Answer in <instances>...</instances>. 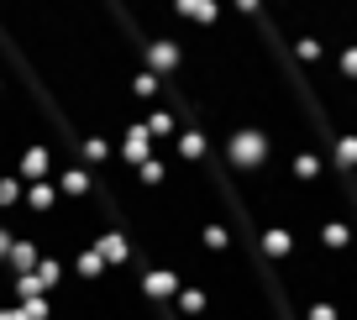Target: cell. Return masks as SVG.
<instances>
[{
	"mask_svg": "<svg viewBox=\"0 0 357 320\" xmlns=\"http://www.w3.org/2000/svg\"><path fill=\"white\" fill-rule=\"evenodd\" d=\"M63 205L53 189V178H43V184H22V210H32V215H53V210Z\"/></svg>",
	"mask_w": 357,
	"mask_h": 320,
	"instance_id": "8",
	"label": "cell"
},
{
	"mask_svg": "<svg viewBox=\"0 0 357 320\" xmlns=\"http://www.w3.org/2000/svg\"><path fill=\"white\" fill-rule=\"evenodd\" d=\"M263 158H268V142L252 126H231V132H226V163L231 168H257Z\"/></svg>",
	"mask_w": 357,
	"mask_h": 320,
	"instance_id": "1",
	"label": "cell"
},
{
	"mask_svg": "<svg viewBox=\"0 0 357 320\" xmlns=\"http://www.w3.org/2000/svg\"><path fill=\"white\" fill-rule=\"evenodd\" d=\"M263 247H268V252H289V236H284V231H268Z\"/></svg>",
	"mask_w": 357,
	"mask_h": 320,
	"instance_id": "12",
	"label": "cell"
},
{
	"mask_svg": "<svg viewBox=\"0 0 357 320\" xmlns=\"http://www.w3.org/2000/svg\"><path fill=\"white\" fill-rule=\"evenodd\" d=\"M168 16H174V22H195V26H215L221 22V6H215V0H174Z\"/></svg>",
	"mask_w": 357,
	"mask_h": 320,
	"instance_id": "6",
	"label": "cell"
},
{
	"mask_svg": "<svg viewBox=\"0 0 357 320\" xmlns=\"http://www.w3.org/2000/svg\"><path fill=\"white\" fill-rule=\"evenodd\" d=\"M89 252H95V257L105 263V273H111V268H126V263H132V242H126L121 231H95Z\"/></svg>",
	"mask_w": 357,
	"mask_h": 320,
	"instance_id": "4",
	"label": "cell"
},
{
	"mask_svg": "<svg viewBox=\"0 0 357 320\" xmlns=\"http://www.w3.org/2000/svg\"><path fill=\"white\" fill-rule=\"evenodd\" d=\"M205 305H211V294H205V284L190 273L184 284H178V294H174V305H168V310H174V315H184V320H200Z\"/></svg>",
	"mask_w": 357,
	"mask_h": 320,
	"instance_id": "5",
	"label": "cell"
},
{
	"mask_svg": "<svg viewBox=\"0 0 357 320\" xmlns=\"http://www.w3.org/2000/svg\"><path fill=\"white\" fill-rule=\"evenodd\" d=\"M37 257H43V247H37V242H32V236H26V231H16L11 252H6V273H11V278L32 273V268H37Z\"/></svg>",
	"mask_w": 357,
	"mask_h": 320,
	"instance_id": "7",
	"label": "cell"
},
{
	"mask_svg": "<svg viewBox=\"0 0 357 320\" xmlns=\"http://www.w3.org/2000/svg\"><path fill=\"white\" fill-rule=\"evenodd\" d=\"M22 184H43V178H53V153H47V142H26L22 153H16V168H11Z\"/></svg>",
	"mask_w": 357,
	"mask_h": 320,
	"instance_id": "2",
	"label": "cell"
},
{
	"mask_svg": "<svg viewBox=\"0 0 357 320\" xmlns=\"http://www.w3.org/2000/svg\"><path fill=\"white\" fill-rule=\"evenodd\" d=\"M200 247L205 252H231V231H226L221 221H205L200 226Z\"/></svg>",
	"mask_w": 357,
	"mask_h": 320,
	"instance_id": "11",
	"label": "cell"
},
{
	"mask_svg": "<svg viewBox=\"0 0 357 320\" xmlns=\"http://www.w3.org/2000/svg\"><path fill=\"white\" fill-rule=\"evenodd\" d=\"M132 178H137L142 189H163V178H168V153H163V147H153V158H147L142 168H132Z\"/></svg>",
	"mask_w": 357,
	"mask_h": 320,
	"instance_id": "10",
	"label": "cell"
},
{
	"mask_svg": "<svg viewBox=\"0 0 357 320\" xmlns=\"http://www.w3.org/2000/svg\"><path fill=\"white\" fill-rule=\"evenodd\" d=\"M0 320H22V310H16V305H0Z\"/></svg>",
	"mask_w": 357,
	"mask_h": 320,
	"instance_id": "13",
	"label": "cell"
},
{
	"mask_svg": "<svg viewBox=\"0 0 357 320\" xmlns=\"http://www.w3.org/2000/svg\"><path fill=\"white\" fill-rule=\"evenodd\" d=\"M32 278H37V289H43V294H58V289H63V278H68V268H63V257L43 252V257H37V268H32Z\"/></svg>",
	"mask_w": 357,
	"mask_h": 320,
	"instance_id": "9",
	"label": "cell"
},
{
	"mask_svg": "<svg viewBox=\"0 0 357 320\" xmlns=\"http://www.w3.org/2000/svg\"><path fill=\"white\" fill-rule=\"evenodd\" d=\"M174 163H205V158H211V137L200 132V126H190V121H178V137H174Z\"/></svg>",
	"mask_w": 357,
	"mask_h": 320,
	"instance_id": "3",
	"label": "cell"
}]
</instances>
